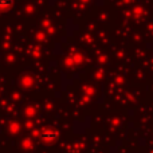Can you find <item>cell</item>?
Returning a JSON list of instances; mask_svg holds the SVG:
<instances>
[{"instance_id":"6da1fadb","label":"cell","mask_w":153,"mask_h":153,"mask_svg":"<svg viewBox=\"0 0 153 153\" xmlns=\"http://www.w3.org/2000/svg\"><path fill=\"white\" fill-rule=\"evenodd\" d=\"M58 137V132L56 130H45L42 133V140L45 141H54Z\"/></svg>"},{"instance_id":"7a4b0ae2","label":"cell","mask_w":153,"mask_h":153,"mask_svg":"<svg viewBox=\"0 0 153 153\" xmlns=\"http://www.w3.org/2000/svg\"><path fill=\"white\" fill-rule=\"evenodd\" d=\"M12 5V0H0V10H7Z\"/></svg>"}]
</instances>
